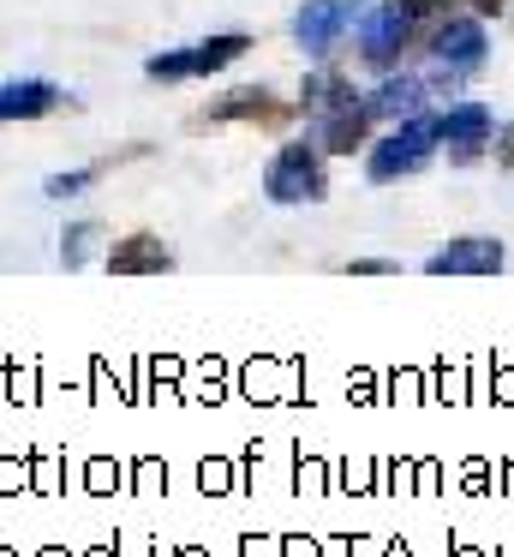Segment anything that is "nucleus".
I'll return each instance as SVG.
<instances>
[{
  "label": "nucleus",
  "instance_id": "nucleus-5",
  "mask_svg": "<svg viewBox=\"0 0 514 557\" xmlns=\"http://www.w3.org/2000/svg\"><path fill=\"white\" fill-rule=\"evenodd\" d=\"M353 37H359V61H365L371 73H394V66L406 61V49H413V37H418V18L406 13L401 0H383V7H365Z\"/></svg>",
  "mask_w": 514,
  "mask_h": 557
},
{
  "label": "nucleus",
  "instance_id": "nucleus-13",
  "mask_svg": "<svg viewBox=\"0 0 514 557\" xmlns=\"http://www.w3.org/2000/svg\"><path fill=\"white\" fill-rule=\"evenodd\" d=\"M108 270L114 276H162V270H174V252L162 246V234H126L108 246Z\"/></svg>",
  "mask_w": 514,
  "mask_h": 557
},
{
  "label": "nucleus",
  "instance_id": "nucleus-9",
  "mask_svg": "<svg viewBox=\"0 0 514 557\" xmlns=\"http://www.w3.org/2000/svg\"><path fill=\"white\" fill-rule=\"evenodd\" d=\"M502 264H509V246L497 234H454L425 258V276H497Z\"/></svg>",
  "mask_w": 514,
  "mask_h": 557
},
{
  "label": "nucleus",
  "instance_id": "nucleus-11",
  "mask_svg": "<svg viewBox=\"0 0 514 557\" xmlns=\"http://www.w3.org/2000/svg\"><path fill=\"white\" fill-rule=\"evenodd\" d=\"M430 102V85L425 78H413V73H383V85L365 97V114L371 121H406V114H418Z\"/></svg>",
  "mask_w": 514,
  "mask_h": 557
},
{
  "label": "nucleus",
  "instance_id": "nucleus-1",
  "mask_svg": "<svg viewBox=\"0 0 514 557\" xmlns=\"http://www.w3.org/2000/svg\"><path fill=\"white\" fill-rule=\"evenodd\" d=\"M299 109H305L311 133H317L311 145H317L323 157H353V150L371 138L365 97H359V90L347 85L341 73H317V78H305V90H299Z\"/></svg>",
  "mask_w": 514,
  "mask_h": 557
},
{
  "label": "nucleus",
  "instance_id": "nucleus-12",
  "mask_svg": "<svg viewBox=\"0 0 514 557\" xmlns=\"http://www.w3.org/2000/svg\"><path fill=\"white\" fill-rule=\"evenodd\" d=\"M60 102H66V90L48 85V78H7V85H0V126L42 121V114H54Z\"/></svg>",
  "mask_w": 514,
  "mask_h": 557
},
{
  "label": "nucleus",
  "instance_id": "nucleus-15",
  "mask_svg": "<svg viewBox=\"0 0 514 557\" xmlns=\"http://www.w3.org/2000/svg\"><path fill=\"white\" fill-rule=\"evenodd\" d=\"M96 174H102V169H72V174H48V181H42V193L54 198V205H66V198L90 193V186H96Z\"/></svg>",
  "mask_w": 514,
  "mask_h": 557
},
{
  "label": "nucleus",
  "instance_id": "nucleus-8",
  "mask_svg": "<svg viewBox=\"0 0 514 557\" xmlns=\"http://www.w3.org/2000/svg\"><path fill=\"white\" fill-rule=\"evenodd\" d=\"M365 18V0H305L293 13V42L305 54H329L347 30H359Z\"/></svg>",
  "mask_w": 514,
  "mask_h": 557
},
{
  "label": "nucleus",
  "instance_id": "nucleus-7",
  "mask_svg": "<svg viewBox=\"0 0 514 557\" xmlns=\"http://www.w3.org/2000/svg\"><path fill=\"white\" fill-rule=\"evenodd\" d=\"M437 133H442V145H449L454 169H473L485 150H497V114H490L485 102H449V109L437 114Z\"/></svg>",
  "mask_w": 514,
  "mask_h": 557
},
{
  "label": "nucleus",
  "instance_id": "nucleus-16",
  "mask_svg": "<svg viewBox=\"0 0 514 557\" xmlns=\"http://www.w3.org/2000/svg\"><path fill=\"white\" fill-rule=\"evenodd\" d=\"M401 7L418 18V25H430V18H449V7H454V0H401Z\"/></svg>",
  "mask_w": 514,
  "mask_h": 557
},
{
  "label": "nucleus",
  "instance_id": "nucleus-10",
  "mask_svg": "<svg viewBox=\"0 0 514 557\" xmlns=\"http://www.w3.org/2000/svg\"><path fill=\"white\" fill-rule=\"evenodd\" d=\"M287 102H275L263 85H246V90H234V97H222V102H210V109L198 114L203 126H227V121H258V126H281L287 121Z\"/></svg>",
  "mask_w": 514,
  "mask_h": 557
},
{
  "label": "nucleus",
  "instance_id": "nucleus-18",
  "mask_svg": "<svg viewBox=\"0 0 514 557\" xmlns=\"http://www.w3.org/2000/svg\"><path fill=\"white\" fill-rule=\"evenodd\" d=\"M509 0H473V13H502Z\"/></svg>",
  "mask_w": 514,
  "mask_h": 557
},
{
  "label": "nucleus",
  "instance_id": "nucleus-3",
  "mask_svg": "<svg viewBox=\"0 0 514 557\" xmlns=\"http://www.w3.org/2000/svg\"><path fill=\"white\" fill-rule=\"evenodd\" d=\"M263 198L269 205H323L329 198V169H323V150L311 138H293L269 157L263 169Z\"/></svg>",
  "mask_w": 514,
  "mask_h": 557
},
{
  "label": "nucleus",
  "instance_id": "nucleus-6",
  "mask_svg": "<svg viewBox=\"0 0 514 557\" xmlns=\"http://www.w3.org/2000/svg\"><path fill=\"white\" fill-rule=\"evenodd\" d=\"M246 49H251L246 30H227V37H203V42H191V49L150 54V61H143V73H150L155 85H186V78H203V73H222V66H234Z\"/></svg>",
  "mask_w": 514,
  "mask_h": 557
},
{
  "label": "nucleus",
  "instance_id": "nucleus-14",
  "mask_svg": "<svg viewBox=\"0 0 514 557\" xmlns=\"http://www.w3.org/2000/svg\"><path fill=\"white\" fill-rule=\"evenodd\" d=\"M96 234H102V222H72V228L60 234V264H66V270H78L84 258L96 252Z\"/></svg>",
  "mask_w": 514,
  "mask_h": 557
},
{
  "label": "nucleus",
  "instance_id": "nucleus-17",
  "mask_svg": "<svg viewBox=\"0 0 514 557\" xmlns=\"http://www.w3.org/2000/svg\"><path fill=\"white\" fill-rule=\"evenodd\" d=\"M347 276H394V258H353Z\"/></svg>",
  "mask_w": 514,
  "mask_h": 557
},
{
  "label": "nucleus",
  "instance_id": "nucleus-4",
  "mask_svg": "<svg viewBox=\"0 0 514 557\" xmlns=\"http://www.w3.org/2000/svg\"><path fill=\"white\" fill-rule=\"evenodd\" d=\"M430 78L425 85L430 90H454L461 78H473L478 66H485V54H490V37H485V25L478 18H437V30H430Z\"/></svg>",
  "mask_w": 514,
  "mask_h": 557
},
{
  "label": "nucleus",
  "instance_id": "nucleus-2",
  "mask_svg": "<svg viewBox=\"0 0 514 557\" xmlns=\"http://www.w3.org/2000/svg\"><path fill=\"white\" fill-rule=\"evenodd\" d=\"M442 150V133H437V114H406V121H394L383 138H371V150H365V174H371V186H394V181H406V174H418V169H430V157Z\"/></svg>",
  "mask_w": 514,
  "mask_h": 557
}]
</instances>
